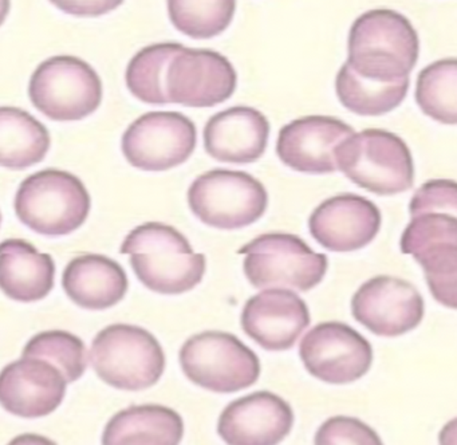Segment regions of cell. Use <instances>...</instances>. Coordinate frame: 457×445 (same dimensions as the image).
I'll return each instance as SVG.
<instances>
[{
    "mask_svg": "<svg viewBox=\"0 0 457 445\" xmlns=\"http://www.w3.org/2000/svg\"><path fill=\"white\" fill-rule=\"evenodd\" d=\"M196 142V126L183 113L149 112L128 126L121 147L130 165L162 172L186 163Z\"/></svg>",
    "mask_w": 457,
    "mask_h": 445,
    "instance_id": "obj_10",
    "label": "cell"
},
{
    "mask_svg": "<svg viewBox=\"0 0 457 445\" xmlns=\"http://www.w3.org/2000/svg\"><path fill=\"white\" fill-rule=\"evenodd\" d=\"M66 385L65 374L52 362L22 357L2 370L0 402L18 417H44L62 404Z\"/></svg>",
    "mask_w": 457,
    "mask_h": 445,
    "instance_id": "obj_17",
    "label": "cell"
},
{
    "mask_svg": "<svg viewBox=\"0 0 457 445\" xmlns=\"http://www.w3.org/2000/svg\"><path fill=\"white\" fill-rule=\"evenodd\" d=\"M245 255L243 270L255 289L287 287L309 291L317 287L328 273V260L293 233H263L240 247Z\"/></svg>",
    "mask_w": 457,
    "mask_h": 445,
    "instance_id": "obj_6",
    "label": "cell"
},
{
    "mask_svg": "<svg viewBox=\"0 0 457 445\" xmlns=\"http://www.w3.org/2000/svg\"><path fill=\"white\" fill-rule=\"evenodd\" d=\"M188 204L204 224L219 230H240L263 216L269 193L247 172L213 169L192 182Z\"/></svg>",
    "mask_w": 457,
    "mask_h": 445,
    "instance_id": "obj_7",
    "label": "cell"
},
{
    "mask_svg": "<svg viewBox=\"0 0 457 445\" xmlns=\"http://www.w3.org/2000/svg\"><path fill=\"white\" fill-rule=\"evenodd\" d=\"M92 198L84 182L60 169H45L23 180L15 214L26 227L45 236H65L84 225Z\"/></svg>",
    "mask_w": 457,
    "mask_h": 445,
    "instance_id": "obj_3",
    "label": "cell"
},
{
    "mask_svg": "<svg viewBox=\"0 0 457 445\" xmlns=\"http://www.w3.org/2000/svg\"><path fill=\"white\" fill-rule=\"evenodd\" d=\"M237 74L231 62L212 50L184 47L170 62L165 80L172 104L212 107L231 98Z\"/></svg>",
    "mask_w": 457,
    "mask_h": 445,
    "instance_id": "obj_13",
    "label": "cell"
},
{
    "mask_svg": "<svg viewBox=\"0 0 457 445\" xmlns=\"http://www.w3.org/2000/svg\"><path fill=\"white\" fill-rule=\"evenodd\" d=\"M52 139L46 126L20 107L0 109V163L22 171L44 161Z\"/></svg>",
    "mask_w": 457,
    "mask_h": 445,
    "instance_id": "obj_23",
    "label": "cell"
},
{
    "mask_svg": "<svg viewBox=\"0 0 457 445\" xmlns=\"http://www.w3.org/2000/svg\"><path fill=\"white\" fill-rule=\"evenodd\" d=\"M0 284L7 297L18 302L44 299L54 287L55 263L22 239H7L0 248Z\"/></svg>",
    "mask_w": 457,
    "mask_h": 445,
    "instance_id": "obj_21",
    "label": "cell"
},
{
    "mask_svg": "<svg viewBox=\"0 0 457 445\" xmlns=\"http://www.w3.org/2000/svg\"><path fill=\"white\" fill-rule=\"evenodd\" d=\"M416 102L432 120L457 125V58L438 59L420 71Z\"/></svg>",
    "mask_w": 457,
    "mask_h": 445,
    "instance_id": "obj_26",
    "label": "cell"
},
{
    "mask_svg": "<svg viewBox=\"0 0 457 445\" xmlns=\"http://www.w3.org/2000/svg\"><path fill=\"white\" fill-rule=\"evenodd\" d=\"M29 97L34 106L50 120H84L100 107L103 80L84 59L52 56L31 75Z\"/></svg>",
    "mask_w": 457,
    "mask_h": 445,
    "instance_id": "obj_8",
    "label": "cell"
},
{
    "mask_svg": "<svg viewBox=\"0 0 457 445\" xmlns=\"http://www.w3.org/2000/svg\"><path fill=\"white\" fill-rule=\"evenodd\" d=\"M22 357L52 362L65 374L68 383L79 380L87 366L84 340L63 330H49L34 335L23 348Z\"/></svg>",
    "mask_w": 457,
    "mask_h": 445,
    "instance_id": "obj_28",
    "label": "cell"
},
{
    "mask_svg": "<svg viewBox=\"0 0 457 445\" xmlns=\"http://www.w3.org/2000/svg\"><path fill=\"white\" fill-rule=\"evenodd\" d=\"M179 359L188 380L215 393L250 388L261 375L258 356L229 332L194 335L180 348Z\"/></svg>",
    "mask_w": 457,
    "mask_h": 445,
    "instance_id": "obj_9",
    "label": "cell"
},
{
    "mask_svg": "<svg viewBox=\"0 0 457 445\" xmlns=\"http://www.w3.org/2000/svg\"><path fill=\"white\" fill-rule=\"evenodd\" d=\"M98 377L120 390L137 391L156 385L165 370V354L157 338L133 324L101 330L90 348Z\"/></svg>",
    "mask_w": 457,
    "mask_h": 445,
    "instance_id": "obj_5",
    "label": "cell"
},
{
    "mask_svg": "<svg viewBox=\"0 0 457 445\" xmlns=\"http://www.w3.org/2000/svg\"><path fill=\"white\" fill-rule=\"evenodd\" d=\"M354 129L330 115H307L280 129L277 155L288 168L309 174L333 173L339 145Z\"/></svg>",
    "mask_w": 457,
    "mask_h": 445,
    "instance_id": "obj_14",
    "label": "cell"
},
{
    "mask_svg": "<svg viewBox=\"0 0 457 445\" xmlns=\"http://www.w3.org/2000/svg\"><path fill=\"white\" fill-rule=\"evenodd\" d=\"M411 217L422 214H446L457 217V181L429 180L414 192L409 203Z\"/></svg>",
    "mask_w": 457,
    "mask_h": 445,
    "instance_id": "obj_32",
    "label": "cell"
},
{
    "mask_svg": "<svg viewBox=\"0 0 457 445\" xmlns=\"http://www.w3.org/2000/svg\"><path fill=\"white\" fill-rule=\"evenodd\" d=\"M336 157L337 166L347 179L374 195H397L413 187V157L397 134L365 129L345 139Z\"/></svg>",
    "mask_w": 457,
    "mask_h": 445,
    "instance_id": "obj_4",
    "label": "cell"
},
{
    "mask_svg": "<svg viewBox=\"0 0 457 445\" xmlns=\"http://www.w3.org/2000/svg\"><path fill=\"white\" fill-rule=\"evenodd\" d=\"M438 445H457V417L452 418L441 428Z\"/></svg>",
    "mask_w": 457,
    "mask_h": 445,
    "instance_id": "obj_34",
    "label": "cell"
},
{
    "mask_svg": "<svg viewBox=\"0 0 457 445\" xmlns=\"http://www.w3.org/2000/svg\"><path fill=\"white\" fill-rule=\"evenodd\" d=\"M310 321L306 302L286 289H270L253 295L240 318L243 332L270 351L293 348Z\"/></svg>",
    "mask_w": 457,
    "mask_h": 445,
    "instance_id": "obj_18",
    "label": "cell"
},
{
    "mask_svg": "<svg viewBox=\"0 0 457 445\" xmlns=\"http://www.w3.org/2000/svg\"><path fill=\"white\" fill-rule=\"evenodd\" d=\"M381 212L373 201L354 193L326 198L312 212V238L333 252H353L370 244L381 228Z\"/></svg>",
    "mask_w": 457,
    "mask_h": 445,
    "instance_id": "obj_16",
    "label": "cell"
},
{
    "mask_svg": "<svg viewBox=\"0 0 457 445\" xmlns=\"http://www.w3.org/2000/svg\"><path fill=\"white\" fill-rule=\"evenodd\" d=\"M53 4L57 5L58 8L66 11V13H71V15L90 16L103 15V13H109V11L114 10L117 5L121 4V2H53Z\"/></svg>",
    "mask_w": 457,
    "mask_h": 445,
    "instance_id": "obj_33",
    "label": "cell"
},
{
    "mask_svg": "<svg viewBox=\"0 0 457 445\" xmlns=\"http://www.w3.org/2000/svg\"><path fill=\"white\" fill-rule=\"evenodd\" d=\"M420 40L413 24L393 10H371L349 32L346 63L365 80L398 82L416 66Z\"/></svg>",
    "mask_w": 457,
    "mask_h": 445,
    "instance_id": "obj_2",
    "label": "cell"
},
{
    "mask_svg": "<svg viewBox=\"0 0 457 445\" xmlns=\"http://www.w3.org/2000/svg\"><path fill=\"white\" fill-rule=\"evenodd\" d=\"M440 246L457 247V217L446 214H422L411 217L400 240L403 254L413 257Z\"/></svg>",
    "mask_w": 457,
    "mask_h": 445,
    "instance_id": "obj_29",
    "label": "cell"
},
{
    "mask_svg": "<svg viewBox=\"0 0 457 445\" xmlns=\"http://www.w3.org/2000/svg\"><path fill=\"white\" fill-rule=\"evenodd\" d=\"M299 357L312 377L333 385L362 378L373 364V348L362 334L342 322H322L302 338Z\"/></svg>",
    "mask_w": 457,
    "mask_h": 445,
    "instance_id": "obj_11",
    "label": "cell"
},
{
    "mask_svg": "<svg viewBox=\"0 0 457 445\" xmlns=\"http://www.w3.org/2000/svg\"><path fill=\"white\" fill-rule=\"evenodd\" d=\"M409 90V78L398 82H377L360 77L347 63L336 78L339 102L358 115L386 114L400 106Z\"/></svg>",
    "mask_w": 457,
    "mask_h": 445,
    "instance_id": "obj_24",
    "label": "cell"
},
{
    "mask_svg": "<svg viewBox=\"0 0 457 445\" xmlns=\"http://www.w3.org/2000/svg\"><path fill=\"white\" fill-rule=\"evenodd\" d=\"M352 314L355 321L378 337H400L421 323L424 299L408 281L374 276L353 295Z\"/></svg>",
    "mask_w": 457,
    "mask_h": 445,
    "instance_id": "obj_12",
    "label": "cell"
},
{
    "mask_svg": "<svg viewBox=\"0 0 457 445\" xmlns=\"http://www.w3.org/2000/svg\"><path fill=\"white\" fill-rule=\"evenodd\" d=\"M62 287L79 307L106 310L124 299L128 276L116 260L105 255L85 254L66 265Z\"/></svg>",
    "mask_w": 457,
    "mask_h": 445,
    "instance_id": "obj_20",
    "label": "cell"
},
{
    "mask_svg": "<svg viewBox=\"0 0 457 445\" xmlns=\"http://www.w3.org/2000/svg\"><path fill=\"white\" fill-rule=\"evenodd\" d=\"M237 3L234 0L221 2H168L170 21L176 29L194 39H211L226 31L234 19Z\"/></svg>",
    "mask_w": 457,
    "mask_h": 445,
    "instance_id": "obj_27",
    "label": "cell"
},
{
    "mask_svg": "<svg viewBox=\"0 0 457 445\" xmlns=\"http://www.w3.org/2000/svg\"><path fill=\"white\" fill-rule=\"evenodd\" d=\"M120 252L130 255L138 281L162 295L191 291L207 268L204 255L195 252L180 231L162 222H149L130 231Z\"/></svg>",
    "mask_w": 457,
    "mask_h": 445,
    "instance_id": "obj_1",
    "label": "cell"
},
{
    "mask_svg": "<svg viewBox=\"0 0 457 445\" xmlns=\"http://www.w3.org/2000/svg\"><path fill=\"white\" fill-rule=\"evenodd\" d=\"M424 270L430 294L440 305L457 310V247L440 246L414 257Z\"/></svg>",
    "mask_w": 457,
    "mask_h": 445,
    "instance_id": "obj_30",
    "label": "cell"
},
{
    "mask_svg": "<svg viewBox=\"0 0 457 445\" xmlns=\"http://www.w3.org/2000/svg\"><path fill=\"white\" fill-rule=\"evenodd\" d=\"M293 425L290 404L261 390L229 402L219 417L218 433L227 445H279Z\"/></svg>",
    "mask_w": 457,
    "mask_h": 445,
    "instance_id": "obj_15",
    "label": "cell"
},
{
    "mask_svg": "<svg viewBox=\"0 0 457 445\" xmlns=\"http://www.w3.org/2000/svg\"><path fill=\"white\" fill-rule=\"evenodd\" d=\"M7 445H57L53 440L36 433H25L15 437Z\"/></svg>",
    "mask_w": 457,
    "mask_h": 445,
    "instance_id": "obj_35",
    "label": "cell"
},
{
    "mask_svg": "<svg viewBox=\"0 0 457 445\" xmlns=\"http://www.w3.org/2000/svg\"><path fill=\"white\" fill-rule=\"evenodd\" d=\"M314 445H384L381 437L360 418L334 416L318 428Z\"/></svg>",
    "mask_w": 457,
    "mask_h": 445,
    "instance_id": "obj_31",
    "label": "cell"
},
{
    "mask_svg": "<svg viewBox=\"0 0 457 445\" xmlns=\"http://www.w3.org/2000/svg\"><path fill=\"white\" fill-rule=\"evenodd\" d=\"M205 152L229 164L258 161L269 144L270 122L266 115L250 106H234L216 113L204 128Z\"/></svg>",
    "mask_w": 457,
    "mask_h": 445,
    "instance_id": "obj_19",
    "label": "cell"
},
{
    "mask_svg": "<svg viewBox=\"0 0 457 445\" xmlns=\"http://www.w3.org/2000/svg\"><path fill=\"white\" fill-rule=\"evenodd\" d=\"M184 421L162 405H133L120 410L106 424L103 445H179Z\"/></svg>",
    "mask_w": 457,
    "mask_h": 445,
    "instance_id": "obj_22",
    "label": "cell"
},
{
    "mask_svg": "<svg viewBox=\"0 0 457 445\" xmlns=\"http://www.w3.org/2000/svg\"><path fill=\"white\" fill-rule=\"evenodd\" d=\"M184 47L180 43H156L141 48L130 59L125 74L130 93L145 104H170L165 88L168 69Z\"/></svg>",
    "mask_w": 457,
    "mask_h": 445,
    "instance_id": "obj_25",
    "label": "cell"
}]
</instances>
